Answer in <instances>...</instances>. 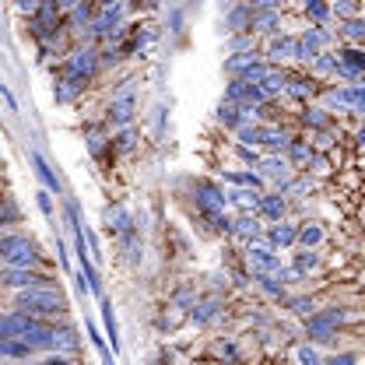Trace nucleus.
<instances>
[{"label": "nucleus", "mask_w": 365, "mask_h": 365, "mask_svg": "<svg viewBox=\"0 0 365 365\" xmlns=\"http://www.w3.org/2000/svg\"><path fill=\"white\" fill-rule=\"evenodd\" d=\"M18 309L29 313L32 319L49 323V319L67 313V302H63L60 292H53V288H36V292H18Z\"/></svg>", "instance_id": "1"}, {"label": "nucleus", "mask_w": 365, "mask_h": 365, "mask_svg": "<svg viewBox=\"0 0 365 365\" xmlns=\"http://www.w3.org/2000/svg\"><path fill=\"white\" fill-rule=\"evenodd\" d=\"M0 260L7 267H14V271H32L39 264V253H36L32 239H25V235H4L0 239Z\"/></svg>", "instance_id": "2"}, {"label": "nucleus", "mask_w": 365, "mask_h": 365, "mask_svg": "<svg viewBox=\"0 0 365 365\" xmlns=\"http://www.w3.org/2000/svg\"><path fill=\"white\" fill-rule=\"evenodd\" d=\"M246 260H250V267L257 271V277H299V274L284 271V267H281V260L274 257L271 250H264V246H250Z\"/></svg>", "instance_id": "3"}, {"label": "nucleus", "mask_w": 365, "mask_h": 365, "mask_svg": "<svg viewBox=\"0 0 365 365\" xmlns=\"http://www.w3.org/2000/svg\"><path fill=\"white\" fill-rule=\"evenodd\" d=\"M197 207L215 222V218H222V215H225L228 193H222V190H218V186H211V182H200V186H197Z\"/></svg>", "instance_id": "4"}, {"label": "nucleus", "mask_w": 365, "mask_h": 365, "mask_svg": "<svg viewBox=\"0 0 365 365\" xmlns=\"http://www.w3.org/2000/svg\"><path fill=\"white\" fill-rule=\"evenodd\" d=\"M0 284L18 288V292H36V288H49V277L39 271H14V267H7L0 274Z\"/></svg>", "instance_id": "5"}, {"label": "nucleus", "mask_w": 365, "mask_h": 365, "mask_svg": "<svg viewBox=\"0 0 365 365\" xmlns=\"http://www.w3.org/2000/svg\"><path fill=\"white\" fill-rule=\"evenodd\" d=\"M341 319H344L341 309H327V313L309 317V337H313V341H334V330H337Z\"/></svg>", "instance_id": "6"}, {"label": "nucleus", "mask_w": 365, "mask_h": 365, "mask_svg": "<svg viewBox=\"0 0 365 365\" xmlns=\"http://www.w3.org/2000/svg\"><path fill=\"white\" fill-rule=\"evenodd\" d=\"M39 319H32L29 313H7V317H0V337H7V341H25V334L36 327Z\"/></svg>", "instance_id": "7"}, {"label": "nucleus", "mask_w": 365, "mask_h": 365, "mask_svg": "<svg viewBox=\"0 0 365 365\" xmlns=\"http://www.w3.org/2000/svg\"><path fill=\"white\" fill-rule=\"evenodd\" d=\"M98 53H91V49H81V53H74L71 60H67V78L71 81H85L95 74V67H98V60H95Z\"/></svg>", "instance_id": "8"}, {"label": "nucleus", "mask_w": 365, "mask_h": 365, "mask_svg": "<svg viewBox=\"0 0 365 365\" xmlns=\"http://www.w3.org/2000/svg\"><path fill=\"white\" fill-rule=\"evenodd\" d=\"M323 43H327V32H323V29H309V32L295 43V60H313V63H317L319 46Z\"/></svg>", "instance_id": "9"}, {"label": "nucleus", "mask_w": 365, "mask_h": 365, "mask_svg": "<svg viewBox=\"0 0 365 365\" xmlns=\"http://www.w3.org/2000/svg\"><path fill=\"white\" fill-rule=\"evenodd\" d=\"M337 74H344V78H362L365 49H344V53H337Z\"/></svg>", "instance_id": "10"}, {"label": "nucleus", "mask_w": 365, "mask_h": 365, "mask_svg": "<svg viewBox=\"0 0 365 365\" xmlns=\"http://www.w3.org/2000/svg\"><path fill=\"white\" fill-rule=\"evenodd\" d=\"M330 102H334V106H344V109H365V85L334 88L330 91Z\"/></svg>", "instance_id": "11"}, {"label": "nucleus", "mask_w": 365, "mask_h": 365, "mask_svg": "<svg viewBox=\"0 0 365 365\" xmlns=\"http://www.w3.org/2000/svg\"><path fill=\"white\" fill-rule=\"evenodd\" d=\"M288 169H292V165H288L284 158H264V162H260V180L288 182V176H292Z\"/></svg>", "instance_id": "12"}, {"label": "nucleus", "mask_w": 365, "mask_h": 365, "mask_svg": "<svg viewBox=\"0 0 365 365\" xmlns=\"http://www.w3.org/2000/svg\"><path fill=\"white\" fill-rule=\"evenodd\" d=\"M253 21H257V11L253 7H235L228 14V29L232 32H253Z\"/></svg>", "instance_id": "13"}, {"label": "nucleus", "mask_w": 365, "mask_h": 365, "mask_svg": "<svg viewBox=\"0 0 365 365\" xmlns=\"http://www.w3.org/2000/svg\"><path fill=\"white\" fill-rule=\"evenodd\" d=\"M32 169H36V176L43 180V186L49 193H60V180H56V173L43 162V155H32Z\"/></svg>", "instance_id": "14"}, {"label": "nucleus", "mask_w": 365, "mask_h": 365, "mask_svg": "<svg viewBox=\"0 0 365 365\" xmlns=\"http://www.w3.org/2000/svg\"><path fill=\"white\" fill-rule=\"evenodd\" d=\"M253 63H257V53H235V56H228L225 60V71L228 74H235V78H242Z\"/></svg>", "instance_id": "15"}, {"label": "nucleus", "mask_w": 365, "mask_h": 365, "mask_svg": "<svg viewBox=\"0 0 365 365\" xmlns=\"http://www.w3.org/2000/svg\"><path fill=\"white\" fill-rule=\"evenodd\" d=\"M232 232H235L239 239H250V246H253V239L260 235V222H257L253 215H242L239 222H232Z\"/></svg>", "instance_id": "16"}, {"label": "nucleus", "mask_w": 365, "mask_h": 365, "mask_svg": "<svg viewBox=\"0 0 365 365\" xmlns=\"http://www.w3.org/2000/svg\"><path fill=\"white\" fill-rule=\"evenodd\" d=\"M102 323H106V334L113 341V351H120V327H116V317H113V302L102 299Z\"/></svg>", "instance_id": "17"}, {"label": "nucleus", "mask_w": 365, "mask_h": 365, "mask_svg": "<svg viewBox=\"0 0 365 365\" xmlns=\"http://www.w3.org/2000/svg\"><path fill=\"white\" fill-rule=\"evenodd\" d=\"M260 144H267L271 151H284V148H292V137L284 134V130H277V127H264Z\"/></svg>", "instance_id": "18"}, {"label": "nucleus", "mask_w": 365, "mask_h": 365, "mask_svg": "<svg viewBox=\"0 0 365 365\" xmlns=\"http://www.w3.org/2000/svg\"><path fill=\"white\" fill-rule=\"evenodd\" d=\"M295 43L299 39H292V36H281V39H274L271 43V60H295Z\"/></svg>", "instance_id": "19"}, {"label": "nucleus", "mask_w": 365, "mask_h": 365, "mask_svg": "<svg viewBox=\"0 0 365 365\" xmlns=\"http://www.w3.org/2000/svg\"><path fill=\"white\" fill-rule=\"evenodd\" d=\"M264 218H271V222H281V215H284V197L277 193V197H260V207H257Z\"/></svg>", "instance_id": "20"}, {"label": "nucleus", "mask_w": 365, "mask_h": 365, "mask_svg": "<svg viewBox=\"0 0 365 365\" xmlns=\"http://www.w3.org/2000/svg\"><path fill=\"white\" fill-rule=\"evenodd\" d=\"M130 116H134V102L130 98H116L109 106V120L113 123H130Z\"/></svg>", "instance_id": "21"}, {"label": "nucleus", "mask_w": 365, "mask_h": 365, "mask_svg": "<svg viewBox=\"0 0 365 365\" xmlns=\"http://www.w3.org/2000/svg\"><path fill=\"white\" fill-rule=\"evenodd\" d=\"M267 239H271L274 246H292L299 239V225H274Z\"/></svg>", "instance_id": "22"}, {"label": "nucleus", "mask_w": 365, "mask_h": 365, "mask_svg": "<svg viewBox=\"0 0 365 365\" xmlns=\"http://www.w3.org/2000/svg\"><path fill=\"white\" fill-rule=\"evenodd\" d=\"M218 120H222L225 127H232V130H239V127H242V109L232 106V102H222V106H218Z\"/></svg>", "instance_id": "23"}, {"label": "nucleus", "mask_w": 365, "mask_h": 365, "mask_svg": "<svg viewBox=\"0 0 365 365\" xmlns=\"http://www.w3.org/2000/svg\"><path fill=\"white\" fill-rule=\"evenodd\" d=\"M257 88H264V91H267V98H271V95H277V91L288 88V78H284V74H281L277 67H271V74H267V78H264V81H260Z\"/></svg>", "instance_id": "24"}, {"label": "nucleus", "mask_w": 365, "mask_h": 365, "mask_svg": "<svg viewBox=\"0 0 365 365\" xmlns=\"http://www.w3.org/2000/svg\"><path fill=\"white\" fill-rule=\"evenodd\" d=\"M106 222H109V228H116V232H123V235L130 232V215H127L123 207H109V211H106Z\"/></svg>", "instance_id": "25"}, {"label": "nucleus", "mask_w": 365, "mask_h": 365, "mask_svg": "<svg viewBox=\"0 0 365 365\" xmlns=\"http://www.w3.org/2000/svg\"><path fill=\"white\" fill-rule=\"evenodd\" d=\"M228 182H235V186H246V190H260L264 180H260V173H225Z\"/></svg>", "instance_id": "26"}, {"label": "nucleus", "mask_w": 365, "mask_h": 365, "mask_svg": "<svg viewBox=\"0 0 365 365\" xmlns=\"http://www.w3.org/2000/svg\"><path fill=\"white\" fill-rule=\"evenodd\" d=\"M116 18H120V7H106V11H102V18L91 25V32H95V36H106V32L116 25Z\"/></svg>", "instance_id": "27"}, {"label": "nucleus", "mask_w": 365, "mask_h": 365, "mask_svg": "<svg viewBox=\"0 0 365 365\" xmlns=\"http://www.w3.org/2000/svg\"><path fill=\"white\" fill-rule=\"evenodd\" d=\"M228 200H235L246 211H257L260 207V193H253V190H235V193H228Z\"/></svg>", "instance_id": "28"}, {"label": "nucleus", "mask_w": 365, "mask_h": 365, "mask_svg": "<svg viewBox=\"0 0 365 365\" xmlns=\"http://www.w3.org/2000/svg\"><path fill=\"white\" fill-rule=\"evenodd\" d=\"M56 351H74L78 348V337H74V330L71 327H60L56 330V344H53Z\"/></svg>", "instance_id": "29"}, {"label": "nucleus", "mask_w": 365, "mask_h": 365, "mask_svg": "<svg viewBox=\"0 0 365 365\" xmlns=\"http://www.w3.org/2000/svg\"><path fill=\"white\" fill-rule=\"evenodd\" d=\"M319 239H323V228H319V225H302V228H299V242H302L306 250L319 246Z\"/></svg>", "instance_id": "30"}, {"label": "nucleus", "mask_w": 365, "mask_h": 365, "mask_svg": "<svg viewBox=\"0 0 365 365\" xmlns=\"http://www.w3.org/2000/svg\"><path fill=\"white\" fill-rule=\"evenodd\" d=\"M215 317H218V302H215V299H211V302L193 306V319H197V323H211Z\"/></svg>", "instance_id": "31"}, {"label": "nucleus", "mask_w": 365, "mask_h": 365, "mask_svg": "<svg viewBox=\"0 0 365 365\" xmlns=\"http://www.w3.org/2000/svg\"><path fill=\"white\" fill-rule=\"evenodd\" d=\"M277 21H281V18H277V11H267V14H260V18L253 21V29H257V32H267V36H274V32H277Z\"/></svg>", "instance_id": "32"}, {"label": "nucleus", "mask_w": 365, "mask_h": 365, "mask_svg": "<svg viewBox=\"0 0 365 365\" xmlns=\"http://www.w3.org/2000/svg\"><path fill=\"white\" fill-rule=\"evenodd\" d=\"M288 91H292L295 98H309V95H313V85H309L306 78H292V81H288Z\"/></svg>", "instance_id": "33"}, {"label": "nucleus", "mask_w": 365, "mask_h": 365, "mask_svg": "<svg viewBox=\"0 0 365 365\" xmlns=\"http://www.w3.org/2000/svg\"><path fill=\"white\" fill-rule=\"evenodd\" d=\"M309 158H313L309 144H302V140H292V162H295V165H302V162H309Z\"/></svg>", "instance_id": "34"}, {"label": "nucleus", "mask_w": 365, "mask_h": 365, "mask_svg": "<svg viewBox=\"0 0 365 365\" xmlns=\"http://www.w3.org/2000/svg\"><path fill=\"white\" fill-rule=\"evenodd\" d=\"M260 134H264V127H250V123L239 127V137H242L246 148H250V144H260Z\"/></svg>", "instance_id": "35"}, {"label": "nucleus", "mask_w": 365, "mask_h": 365, "mask_svg": "<svg viewBox=\"0 0 365 365\" xmlns=\"http://www.w3.org/2000/svg\"><path fill=\"white\" fill-rule=\"evenodd\" d=\"M344 36H348V39H365V21L362 18H351V21L344 25Z\"/></svg>", "instance_id": "36"}, {"label": "nucleus", "mask_w": 365, "mask_h": 365, "mask_svg": "<svg viewBox=\"0 0 365 365\" xmlns=\"http://www.w3.org/2000/svg\"><path fill=\"white\" fill-rule=\"evenodd\" d=\"M313 267H317V257H313V253H299V260H295V274L302 277V274L313 271Z\"/></svg>", "instance_id": "37"}, {"label": "nucleus", "mask_w": 365, "mask_h": 365, "mask_svg": "<svg viewBox=\"0 0 365 365\" xmlns=\"http://www.w3.org/2000/svg\"><path fill=\"white\" fill-rule=\"evenodd\" d=\"M292 309H295V313H302V317H317L313 299H295V302H292Z\"/></svg>", "instance_id": "38"}, {"label": "nucleus", "mask_w": 365, "mask_h": 365, "mask_svg": "<svg viewBox=\"0 0 365 365\" xmlns=\"http://www.w3.org/2000/svg\"><path fill=\"white\" fill-rule=\"evenodd\" d=\"M306 14L317 18V21H323V18L330 14V7H327V4H317V0H309V4H306Z\"/></svg>", "instance_id": "39"}, {"label": "nucleus", "mask_w": 365, "mask_h": 365, "mask_svg": "<svg viewBox=\"0 0 365 365\" xmlns=\"http://www.w3.org/2000/svg\"><path fill=\"white\" fill-rule=\"evenodd\" d=\"M317 71H319V74L337 71V56H323V53H319V56H317Z\"/></svg>", "instance_id": "40"}, {"label": "nucleus", "mask_w": 365, "mask_h": 365, "mask_svg": "<svg viewBox=\"0 0 365 365\" xmlns=\"http://www.w3.org/2000/svg\"><path fill=\"white\" fill-rule=\"evenodd\" d=\"M239 158H242V162H250V165H260V155H257L253 148H246V144H239Z\"/></svg>", "instance_id": "41"}, {"label": "nucleus", "mask_w": 365, "mask_h": 365, "mask_svg": "<svg viewBox=\"0 0 365 365\" xmlns=\"http://www.w3.org/2000/svg\"><path fill=\"white\" fill-rule=\"evenodd\" d=\"M299 362L302 365H319V355L313 348H299Z\"/></svg>", "instance_id": "42"}, {"label": "nucleus", "mask_w": 365, "mask_h": 365, "mask_svg": "<svg viewBox=\"0 0 365 365\" xmlns=\"http://www.w3.org/2000/svg\"><path fill=\"white\" fill-rule=\"evenodd\" d=\"M306 123H313V127H327V116H323V109H309V113H306Z\"/></svg>", "instance_id": "43"}, {"label": "nucleus", "mask_w": 365, "mask_h": 365, "mask_svg": "<svg viewBox=\"0 0 365 365\" xmlns=\"http://www.w3.org/2000/svg\"><path fill=\"white\" fill-rule=\"evenodd\" d=\"M36 197H39V207H43V215H53V204H49V190H39Z\"/></svg>", "instance_id": "44"}, {"label": "nucleus", "mask_w": 365, "mask_h": 365, "mask_svg": "<svg viewBox=\"0 0 365 365\" xmlns=\"http://www.w3.org/2000/svg\"><path fill=\"white\" fill-rule=\"evenodd\" d=\"M91 18V7H74V25H85Z\"/></svg>", "instance_id": "45"}, {"label": "nucleus", "mask_w": 365, "mask_h": 365, "mask_svg": "<svg viewBox=\"0 0 365 365\" xmlns=\"http://www.w3.org/2000/svg\"><path fill=\"white\" fill-rule=\"evenodd\" d=\"M327 365H355V355H334L327 359Z\"/></svg>", "instance_id": "46"}, {"label": "nucleus", "mask_w": 365, "mask_h": 365, "mask_svg": "<svg viewBox=\"0 0 365 365\" xmlns=\"http://www.w3.org/2000/svg\"><path fill=\"white\" fill-rule=\"evenodd\" d=\"M330 14H341V18H351V14H355V7H351V4H341V7H330Z\"/></svg>", "instance_id": "47"}, {"label": "nucleus", "mask_w": 365, "mask_h": 365, "mask_svg": "<svg viewBox=\"0 0 365 365\" xmlns=\"http://www.w3.org/2000/svg\"><path fill=\"white\" fill-rule=\"evenodd\" d=\"M43 365H74V362H71V359H63V355H49Z\"/></svg>", "instance_id": "48"}, {"label": "nucleus", "mask_w": 365, "mask_h": 365, "mask_svg": "<svg viewBox=\"0 0 365 365\" xmlns=\"http://www.w3.org/2000/svg\"><path fill=\"white\" fill-rule=\"evenodd\" d=\"M0 95H4V102H7L11 109H14V98H11V91H7V85H0Z\"/></svg>", "instance_id": "49"}, {"label": "nucleus", "mask_w": 365, "mask_h": 365, "mask_svg": "<svg viewBox=\"0 0 365 365\" xmlns=\"http://www.w3.org/2000/svg\"><path fill=\"white\" fill-rule=\"evenodd\" d=\"M0 355H11V341L7 337H0Z\"/></svg>", "instance_id": "50"}, {"label": "nucleus", "mask_w": 365, "mask_h": 365, "mask_svg": "<svg viewBox=\"0 0 365 365\" xmlns=\"http://www.w3.org/2000/svg\"><path fill=\"white\" fill-rule=\"evenodd\" d=\"M359 144H362V148H365V130H362V134H359Z\"/></svg>", "instance_id": "51"}]
</instances>
